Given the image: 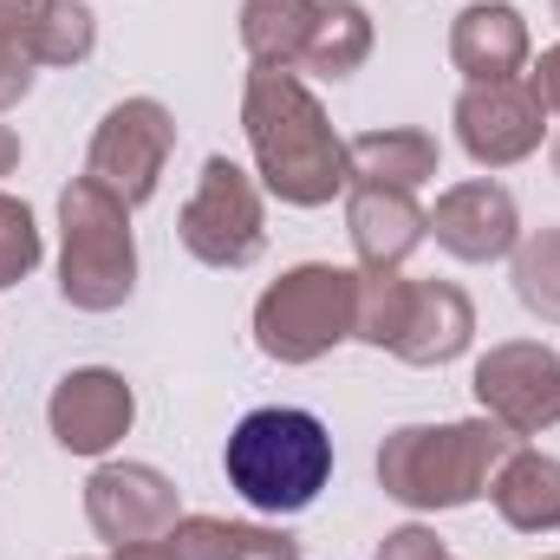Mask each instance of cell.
I'll use <instances>...</instances> for the list:
<instances>
[{
    "instance_id": "obj_13",
    "label": "cell",
    "mask_w": 560,
    "mask_h": 560,
    "mask_svg": "<svg viewBox=\"0 0 560 560\" xmlns=\"http://www.w3.org/2000/svg\"><path fill=\"white\" fill-rule=\"evenodd\" d=\"M450 59L469 72V85H489V79H515L522 59H528V26L515 7L502 0H476L456 13V33H450Z\"/></svg>"
},
{
    "instance_id": "obj_23",
    "label": "cell",
    "mask_w": 560,
    "mask_h": 560,
    "mask_svg": "<svg viewBox=\"0 0 560 560\" xmlns=\"http://www.w3.org/2000/svg\"><path fill=\"white\" fill-rule=\"evenodd\" d=\"M33 0H0V112L33 85Z\"/></svg>"
},
{
    "instance_id": "obj_6",
    "label": "cell",
    "mask_w": 560,
    "mask_h": 560,
    "mask_svg": "<svg viewBox=\"0 0 560 560\" xmlns=\"http://www.w3.org/2000/svg\"><path fill=\"white\" fill-rule=\"evenodd\" d=\"M183 242L209 268H248L261 255V242H268L261 196H255V183L229 156H209L202 163V183H196V196L183 209Z\"/></svg>"
},
{
    "instance_id": "obj_29",
    "label": "cell",
    "mask_w": 560,
    "mask_h": 560,
    "mask_svg": "<svg viewBox=\"0 0 560 560\" xmlns=\"http://www.w3.org/2000/svg\"><path fill=\"white\" fill-rule=\"evenodd\" d=\"M555 170H560V143H555Z\"/></svg>"
},
{
    "instance_id": "obj_11",
    "label": "cell",
    "mask_w": 560,
    "mask_h": 560,
    "mask_svg": "<svg viewBox=\"0 0 560 560\" xmlns=\"http://www.w3.org/2000/svg\"><path fill=\"white\" fill-rule=\"evenodd\" d=\"M46 418H52V436H59L72 456H105V450L131 430V385H125L118 372H105V365L72 372V378H59Z\"/></svg>"
},
{
    "instance_id": "obj_3",
    "label": "cell",
    "mask_w": 560,
    "mask_h": 560,
    "mask_svg": "<svg viewBox=\"0 0 560 560\" xmlns=\"http://www.w3.org/2000/svg\"><path fill=\"white\" fill-rule=\"evenodd\" d=\"M229 482L248 509L261 515H300L326 476H332V436L313 411H293V405H268V411H248V418L229 430Z\"/></svg>"
},
{
    "instance_id": "obj_18",
    "label": "cell",
    "mask_w": 560,
    "mask_h": 560,
    "mask_svg": "<svg viewBox=\"0 0 560 560\" xmlns=\"http://www.w3.org/2000/svg\"><path fill=\"white\" fill-rule=\"evenodd\" d=\"M319 0H248L242 7V39L255 52V66H300L306 39H313Z\"/></svg>"
},
{
    "instance_id": "obj_25",
    "label": "cell",
    "mask_w": 560,
    "mask_h": 560,
    "mask_svg": "<svg viewBox=\"0 0 560 560\" xmlns=\"http://www.w3.org/2000/svg\"><path fill=\"white\" fill-rule=\"evenodd\" d=\"M378 560H450V555H443V541L430 528H398V535H385Z\"/></svg>"
},
{
    "instance_id": "obj_22",
    "label": "cell",
    "mask_w": 560,
    "mask_h": 560,
    "mask_svg": "<svg viewBox=\"0 0 560 560\" xmlns=\"http://www.w3.org/2000/svg\"><path fill=\"white\" fill-rule=\"evenodd\" d=\"M515 293H522L528 313H541V319L560 326V229H541L535 242H522V255H515Z\"/></svg>"
},
{
    "instance_id": "obj_19",
    "label": "cell",
    "mask_w": 560,
    "mask_h": 560,
    "mask_svg": "<svg viewBox=\"0 0 560 560\" xmlns=\"http://www.w3.org/2000/svg\"><path fill=\"white\" fill-rule=\"evenodd\" d=\"M170 548H176V560H300V548H293L287 535L209 522V515L176 522V528H170Z\"/></svg>"
},
{
    "instance_id": "obj_5",
    "label": "cell",
    "mask_w": 560,
    "mask_h": 560,
    "mask_svg": "<svg viewBox=\"0 0 560 560\" xmlns=\"http://www.w3.org/2000/svg\"><path fill=\"white\" fill-rule=\"evenodd\" d=\"M352 306H359V275L346 268H293L280 275L261 306H255V339L261 352L280 365H306L319 359L326 346H339L352 332Z\"/></svg>"
},
{
    "instance_id": "obj_9",
    "label": "cell",
    "mask_w": 560,
    "mask_h": 560,
    "mask_svg": "<svg viewBox=\"0 0 560 560\" xmlns=\"http://www.w3.org/2000/svg\"><path fill=\"white\" fill-rule=\"evenodd\" d=\"M85 515H92V528H98L112 548L170 541V528L183 522L170 476H156L150 463H105V469L85 482Z\"/></svg>"
},
{
    "instance_id": "obj_20",
    "label": "cell",
    "mask_w": 560,
    "mask_h": 560,
    "mask_svg": "<svg viewBox=\"0 0 560 560\" xmlns=\"http://www.w3.org/2000/svg\"><path fill=\"white\" fill-rule=\"evenodd\" d=\"M365 52H372V20H365V7H359V0H326L319 20H313V39H306L300 66H313L319 79H346V72L365 66Z\"/></svg>"
},
{
    "instance_id": "obj_7",
    "label": "cell",
    "mask_w": 560,
    "mask_h": 560,
    "mask_svg": "<svg viewBox=\"0 0 560 560\" xmlns=\"http://www.w3.org/2000/svg\"><path fill=\"white\" fill-rule=\"evenodd\" d=\"M170 143H176L170 112H163L156 98H125V105L98 125L92 156H85V176H92L98 189H112L125 209H138V202L156 196V176H163V163H170Z\"/></svg>"
},
{
    "instance_id": "obj_2",
    "label": "cell",
    "mask_w": 560,
    "mask_h": 560,
    "mask_svg": "<svg viewBox=\"0 0 560 560\" xmlns=\"http://www.w3.org/2000/svg\"><path fill=\"white\" fill-rule=\"evenodd\" d=\"M515 456V430H502L495 418L476 423H411V430H392L385 450H378V482L392 502L405 509H463L476 502L495 469Z\"/></svg>"
},
{
    "instance_id": "obj_21",
    "label": "cell",
    "mask_w": 560,
    "mask_h": 560,
    "mask_svg": "<svg viewBox=\"0 0 560 560\" xmlns=\"http://www.w3.org/2000/svg\"><path fill=\"white\" fill-rule=\"evenodd\" d=\"M98 39L85 0H33V59L39 66H72Z\"/></svg>"
},
{
    "instance_id": "obj_28",
    "label": "cell",
    "mask_w": 560,
    "mask_h": 560,
    "mask_svg": "<svg viewBox=\"0 0 560 560\" xmlns=\"http://www.w3.org/2000/svg\"><path fill=\"white\" fill-rule=\"evenodd\" d=\"M13 163H20V138H13V131H7V125H0V176H7V170H13Z\"/></svg>"
},
{
    "instance_id": "obj_4",
    "label": "cell",
    "mask_w": 560,
    "mask_h": 560,
    "mask_svg": "<svg viewBox=\"0 0 560 560\" xmlns=\"http://www.w3.org/2000/svg\"><path fill=\"white\" fill-rule=\"evenodd\" d=\"M131 209L98 189L92 176H79L59 196V222H66V261H59V293L85 313H112L131 300L138 280V248H131Z\"/></svg>"
},
{
    "instance_id": "obj_8",
    "label": "cell",
    "mask_w": 560,
    "mask_h": 560,
    "mask_svg": "<svg viewBox=\"0 0 560 560\" xmlns=\"http://www.w3.org/2000/svg\"><path fill=\"white\" fill-rule=\"evenodd\" d=\"M476 398L482 411L515 430V436H535L560 423V359L535 339H515V346H495L482 365H476Z\"/></svg>"
},
{
    "instance_id": "obj_1",
    "label": "cell",
    "mask_w": 560,
    "mask_h": 560,
    "mask_svg": "<svg viewBox=\"0 0 560 560\" xmlns=\"http://www.w3.org/2000/svg\"><path fill=\"white\" fill-rule=\"evenodd\" d=\"M242 125H248V143H255L261 183L275 189L280 202L319 209V202H332V196L352 183V170H346V143L332 138L326 112L313 105V92H306L293 72L261 66V72L248 79Z\"/></svg>"
},
{
    "instance_id": "obj_10",
    "label": "cell",
    "mask_w": 560,
    "mask_h": 560,
    "mask_svg": "<svg viewBox=\"0 0 560 560\" xmlns=\"http://www.w3.org/2000/svg\"><path fill=\"white\" fill-rule=\"evenodd\" d=\"M541 118H548V105L522 79H489V85H469L456 98V138H463V150L476 163H489V170L522 163L541 143V131H548Z\"/></svg>"
},
{
    "instance_id": "obj_12",
    "label": "cell",
    "mask_w": 560,
    "mask_h": 560,
    "mask_svg": "<svg viewBox=\"0 0 560 560\" xmlns=\"http://www.w3.org/2000/svg\"><path fill=\"white\" fill-rule=\"evenodd\" d=\"M430 229L436 242L456 255V261H495L515 248V196L502 183H456L436 209H430Z\"/></svg>"
},
{
    "instance_id": "obj_26",
    "label": "cell",
    "mask_w": 560,
    "mask_h": 560,
    "mask_svg": "<svg viewBox=\"0 0 560 560\" xmlns=\"http://www.w3.org/2000/svg\"><path fill=\"white\" fill-rule=\"evenodd\" d=\"M528 85H535V98H541L548 112H560V46L555 52H541V66L528 72Z\"/></svg>"
},
{
    "instance_id": "obj_17",
    "label": "cell",
    "mask_w": 560,
    "mask_h": 560,
    "mask_svg": "<svg viewBox=\"0 0 560 560\" xmlns=\"http://www.w3.org/2000/svg\"><path fill=\"white\" fill-rule=\"evenodd\" d=\"M346 170H352V183L418 189L436 176V138L430 131H365L359 143H346Z\"/></svg>"
},
{
    "instance_id": "obj_15",
    "label": "cell",
    "mask_w": 560,
    "mask_h": 560,
    "mask_svg": "<svg viewBox=\"0 0 560 560\" xmlns=\"http://www.w3.org/2000/svg\"><path fill=\"white\" fill-rule=\"evenodd\" d=\"M346 222H352V242H359L365 268H398L430 229V215L411 202V189H378V183H352Z\"/></svg>"
},
{
    "instance_id": "obj_14",
    "label": "cell",
    "mask_w": 560,
    "mask_h": 560,
    "mask_svg": "<svg viewBox=\"0 0 560 560\" xmlns=\"http://www.w3.org/2000/svg\"><path fill=\"white\" fill-rule=\"evenodd\" d=\"M469 332H476V313L450 280H411V306H405V326H398L392 352L411 359V365H443L469 346Z\"/></svg>"
},
{
    "instance_id": "obj_24",
    "label": "cell",
    "mask_w": 560,
    "mask_h": 560,
    "mask_svg": "<svg viewBox=\"0 0 560 560\" xmlns=\"http://www.w3.org/2000/svg\"><path fill=\"white\" fill-rule=\"evenodd\" d=\"M39 268V229L26 215V202L0 196V287H13L20 275Z\"/></svg>"
},
{
    "instance_id": "obj_16",
    "label": "cell",
    "mask_w": 560,
    "mask_h": 560,
    "mask_svg": "<svg viewBox=\"0 0 560 560\" xmlns=\"http://www.w3.org/2000/svg\"><path fill=\"white\" fill-rule=\"evenodd\" d=\"M489 489H495V509H502L509 528H522V535H548V528H560V463L555 456L515 450V456L495 469Z\"/></svg>"
},
{
    "instance_id": "obj_27",
    "label": "cell",
    "mask_w": 560,
    "mask_h": 560,
    "mask_svg": "<svg viewBox=\"0 0 560 560\" xmlns=\"http://www.w3.org/2000/svg\"><path fill=\"white\" fill-rule=\"evenodd\" d=\"M112 560H176V548L170 541H150V548H118Z\"/></svg>"
},
{
    "instance_id": "obj_30",
    "label": "cell",
    "mask_w": 560,
    "mask_h": 560,
    "mask_svg": "<svg viewBox=\"0 0 560 560\" xmlns=\"http://www.w3.org/2000/svg\"><path fill=\"white\" fill-rule=\"evenodd\" d=\"M555 13H560V0H555Z\"/></svg>"
}]
</instances>
